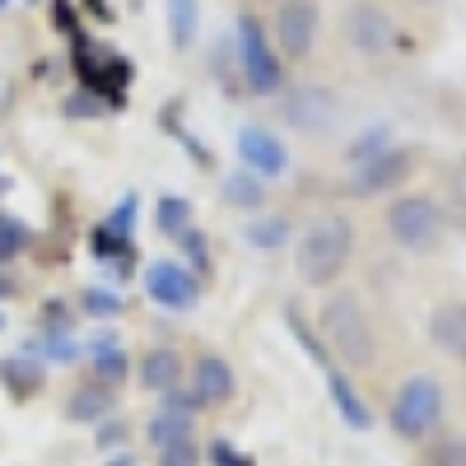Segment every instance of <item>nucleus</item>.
Listing matches in <instances>:
<instances>
[{
  "mask_svg": "<svg viewBox=\"0 0 466 466\" xmlns=\"http://www.w3.org/2000/svg\"><path fill=\"white\" fill-rule=\"evenodd\" d=\"M443 382L430 378V373H415L397 387L392 406H387V424H392V434L406 439V443H424L439 424H443Z\"/></svg>",
  "mask_w": 466,
  "mask_h": 466,
  "instance_id": "4",
  "label": "nucleus"
},
{
  "mask_svg": "<svg viewBox=\"0 0 466 466\" xmlns=\"http://www.w3.org/2000/svg\"><path fill=\"white\" fill-rule=\"evenodd\" d=\"M177 238H182V252H187V261H182V266H191V270H197V276H206V270H210V257H206V238H201L197 228L177 233Z\"/></svg>",
  "mask_w": 466,
  "mask_h": 466,
  "instance_id": "30",
  "label": "nucleus"
},
{
  "mask_svg": "<svg viewBox=\"0 0 466 466\" xmlns=\"http://www.w3.org/2000/svg\"><path fill=\"white\" fill-rule=\"evenodd\" d=\"M116 406V387H103V382H85V387H75L70 401H66V420L75 424H94V420H107V410Z\"/></svg>",
  "mask_w": 466,
  "mask_h": 466,
  "instance_id": "16",
  "label": "nucleus"
},
{
  "mask_svg": "<svg viewBox=\"0 0 466 466\" xmlns=\"http://www.w3.org/2000/svg\"><path fill=\"white\" fill-rule=\"evenodd\" d=\"M392 145H397L392 127H369L345 145V159H350V168H355V164H369V159H378V154H387Z\"/></svg>",
  "mask_w": 466,
  "mask_h": 466,
  "instance_id": "23",
  "label": "nucleus"
},
{
  "mask_svg": "<svg viewBox=\"0 0 466 466\" xmlns=\"http://www.w3.org/2000/svg\"><path fill=\"white\" fill-rule=\"evenodd\" d=\"M387 233H392V243L401 252L430 257L448 238V215L434 197H397L387 206Z\"/></svg>",
  "mask_w": 466,
  "mask_h": 466,
  "instance_id": "5",
  "label": "nucleus"
},
{
  "mask_svg": "<svg viewBox=\"0 0 466 466\" xmlns=\"http://www.w3.org/2000/svg\"><path fill=\"white\" fill-rule=\"evenodd\" d=\"M89 373H94V382H103V387H122L127 373H131L127 350H122V345H112V340H98V345H94V355H89Z\"/></svg>",
  "mask_w": 466,
  "mask_h": 466,
  "instance_id": "18",
  "label": "nucleus"
},
{
  "mask_svg": "<svg viewBox=\"0 0 466 466\" xmlns=\"http://www.w3.org/2000/svg\"><path fill=\"white\" fill-rule=\"evenodd\" d=\"M322 345L327 355L340 360L345 369H369L378 360V331L369 322V308L360 303V294L350 289H336L327 303H322Z\"/></svg>",
  "mask_w": 466,
  "mask_h": 466,
  "instance_id": "2",
  "label": "nucleus"
},
{
  "mask_svg": "<svg viewBox=\"0 0 466 466\" xmlns=\"http://www.w3.org/2000/svg\"><path fill=\"white\" fill-rule=\"evenodd\" d=\"M285 322H289L294 340H299V345L308 350V360H313V364H322V373H327V369H336V360L327 355V345H322V336H313V327H308V322L299 318V308H294V303L285 308Z\"/></svg>",
  "mask_w": 466,
  "mask_h": 466,
  "instance_id": "24",
  "label": "nucleus"
},
{
  "mask_svg": "<svg viewBox=\"0 0 466 466\" xmlns=\"http://www.w3.org/2000/svg\"><path fill=\"white\" fill-rule=\"evenodd\" d=\"M0 331H5V318H0Z\"/></svg>",
  "mask_w": 466,
  "mask_h": 466,
  "instance_id": "38",
  "label": "nucleus"
},
{
  "mask_svg": "<svg viewBox=\"0 0 466 466\" xmlns=\"http://www.w3.org/2000/svg\"><path fill=\"white\" fill-rule=\"evenodd\" d=\"M270 5H285V0H270Z\"/></svg>",
  "mask_w": 466,
  "mask_h": 466,
  "instance_id": "37",
  "label": "nucleus"
},
{
  "mask_svg": "<svg viewBox=\"0 0 466 466\" xmlns=\"http://www.w3.org/2000/svg\"><path fill=\"white\" fill-rule=\"evenodd\" d=\"M28 243H33L28 224H24V219H15V215H0V266L19 261V257L28 252Z\"/></svg>",
  "mask_w": 466,
  "mask_h": 466,
  "instance_id": "25",
  "label": "nucleus"
},
{
  "mask_svg": "<svg viewBox=\"0 0 466 466\" xmlns=\"http://www.w3.org/2000/svg\"><path fill=\"white\" fill-rule=\"evenodd\" d=\"M80 308L89 318H98V322H107V318H122V294H112V289H80Z\"/></svg>",
  "mask_w": 466,
  "mask_h": 466,
  "instance_id": "27",
  "label": "nucleus"
},
{
  "mask_svg": "<svg viewBox=\"0 0 466 466\" xmlns=\"http://www.w3.org/2000/svg\"><path fill=\"white\" fill-rule=\"evenodd\" d=\"M182 378H187V364H182L177 350H168V345L149 350V355L140 360V387H145L149 397H168V392H177Z\"/></svg>",
  "mask_w": 466,
  "mask_h": 466,
  "instance_id": "14",
  "label": "nucleus"
},
{
  "mask_svg": "<svg viewBox=\"0 0 466 466\" xmlns=\"http://www.w3.org/2000/svg\"><path fill=\"white\" fill-rule=\"evenodd\" d=\"M340 98H336V89H327V85H294L285 98H280V116L294 127V131H303V136H327V131H336V122H340Z\"/></svg>",
  "mask_w": 466,
  "mask_h": 466,
  "instance_id": "8",
  "label": "nucleus"
},
{
  "mask_svg": "<svg viewBox=\"0 0 466 466\" xmlns=\"http://www.w3.org/2000/svg\"><path fill=\"white\" fill-rule=\"evenodd\" d=\"M191 392L206 401V410L233 401V392H238V378H233L228 360H219V355H197V364H191Z\"/></svg>",
  "mask_w": 466,
  "mask_h": 466,
  "instance_id": "13",
  "label": "nucleus"
},
{
  "mask_svg": "<svg viewBox=\"0 0 466 466\" xmlns=\"http://www.w3.org/2000/svg\"><path fill=\"white\" fill-rule=\"evenodd\" d=\"M238 159L248 173H257L261 182H276L289 173V149L276 131H266V127H243L238 131Z\"/></svg>",
  "mask_w": 466,
  "mask_h": 466,
  "instance_id": "11",
  "label": "nucleus"
},
{
  "mask_svg": "<svg viewBox=\"0 0 466 466\" xmlns=\"http://www.w3.org/2000/svg\"><path fill=\"white\" fill-rule=\"evenodd\" d=\"M0 5H5V0H0Z\"/></svg>",
  "mask_w": 466,
  "mask_h": 466,
  "instance_id": "39",
  "label": "nucleus"
},
{
  "mask_svg": "<svg viewBox=\"0 0 466 466\" xmlns=\"http://www.w3.org/2000/svg\"><path fill=\"white\" fill-rule=\"evenodd\" d=\"M201 448L197 443H168V448H154V466H201Z\"/></svg>",
  "mask_w": 466,
  "mask_h": 466,
  "instance_id": "29",
  "label": "nucleus"
},
{
  "mask_svg": "<svg viewBox=\"0 0 466 466\" xmlns=\"http://www.w3.org/2000/svg\"><path fill=\"white\" fill-rule=\"evenodd\" d=\"M410 173H415V154L401 149V145H392L387 154H378V159L350 168L345 191H350V197H364V201L369 197H387V191H397L401 182H410Z\"/></svg>",
  "mask_w": 466,
  "mask_h": 466,
  "instance_id": "9",
  "label": "nucleus"
},
{
  "mask_svg": "<svg viewBox=\"0 0 466 466\" xmlns=\"http://www.w3.org/2000/svg\"><path fill=\"white\" fill-rule=\"evenodd\" d=\"M206 461H210V466H257L248 452H238L228 439H215V443H210V452H206Z\"/></svg>",
  "mask_w": 466,
  "mask_h": 466,
  "instance_id": "31",
  "label": "nucleus"
},
{
  "mask_svg": "<svg viewBox=\"0 0 466 466\" xmlns=\"http://www.w3.org/2000/svg\"><path fill=\"white\" fill-rule=\"evenodd\" d=\"M131 224H136V197H127V201H122V210H116V215L107 219V228H116L122 238H131Z\"/></svg>",
  "mask_w": 466,
  "mask_h": 466,
  "instance_id": "33",
  "label": "nucleus"
},
{
  "mask_svg": "<svg viewBox=\"0 0 466 466\" xmlns=\"http://www.w3.org/2000/svg\"><path fill=\"white\" fill-rule=\"evenodd\" d=\"M350 257H355V224L336 210L318 215L294 238V270H299V280L313 285V289H331L345 276Z\"/></svg>",
  "mask_w": 466,
  "mask_h": 466,
  "instance_id": "1",
  "label": "nucleus"
},
{
  "mask_svg": "<svg viewBox=\"0 0 466 466\" xmlns=\"http://www.w3.org/2000/svg\"><path fill=\"white\" fill-rule=\"evenodd\" d=\"M322 28V10L318 0H285L276 5V19H270V43H276L280 61H308Z\"/></svg>",
  "mask_w": 466,
  "mask_h": 466,
  "instance_id": "7",
  "label": "nucleus"
},
{
  "mask_svg": "<svg viewBox=\"0 0 466 466\" xmlns=\"http://www.w3.org/2000/svg\"><path fill=\"white\" fill-rule=\"evenodd\" d=\"M424 466H466V434L434 439L430 452H424Z\"/></svg>",
  "mask_w": 466,
  "mask_h": 466,
  "instance_id": "28",
  "label": "nucleus"
},
{
  "mask_svg": "<svg viewBox=\"0 0 466 466\" xmlns=\"http://www.w3.org/2000/svg\"><path fill=\"white\" fill-rule=\"evenodd\" d=\"M224 201L228 206H238V210H261L266 206V182L248 168H233L224 177Z\"/></svg>",
  "mask_w": 466,
  "mask_h": 466,
  "instance_id": "20",
  "label": "nucleus"
},
{
  "mask_svg": "<svg viewBox=\"0 0 466 466\" xmlns=\"http://www.w3.org/2000/svg\"><path fill=\"white\" fill-rule=\"evenodd\" d=\"M107 466H136V457H127V452H116V457H107Z\"/></svg>",
  "mask_w": 466,
  "mask_h": 466,
  "instance_id": "35",
  "label": "nucleus"
},
{
  "mask_svg": "<svg viewBox=\"0 0 466 466\" xmlns=\"http://www.w3.org/2000/svg\"><path fill=\"white\" fill-rule=\"evenodd\" d=\"M233 56H238V70H243V89L252 98H276L285 94V61L276 52V43L266 37V24L243 10L238 15V33H233Z\"/></svg>",
  "mask_w": 466,
  "mask_h": 466,
  "instance_id": "3",
  "label": "nucleus"
},
{
  "mask_svg": "<svg viewBox=\"0 0 466 466\" xmlns=\"http://www.w3.org/2000/svg\"><path fill=\"white\" fill-rule=\"evenodd\" d=\"M15 294H19V276L10 266H0V299H15Z\"/></svg>",
  "mask_w": 466,
  "mask_h": 466,
  "instance_id": "34",
  "label": "nucleus"
},
{
  "mask_svg": "<svg viewBox=\"0 0 466 466\" xmlns=\"http://www.w3.org/2000/svg\"><path fill=\"white\" fill-rule=\"evenodd\" d=\"M103 452H112V448H122L127 443V424L122 420H103V430H98V439H94Z\"/></svg>",
  "mask_w": 466,
  "mask_h": 466,
  "instance_id": "32",
  "label": "nucleus"
},
{
  "mask_svg": "<svg viewBox=\"0 0 466 466\" xmlns=\"http://www.w3.org/2000/svg\"><path fill=\"white\" fill-rule=\"evenodd\" d=\"M197 33H201V5L197 0H168V37H173V47L191 52Z\"/></svg>",
  "mask_w": 466,
  "mask_h": 466,
  "instance_id": "19",
  "label": "nucleus"
},
{
  "mask_svg": "<svg viewBox=\"0 0 466 466\" xmlns=\"http://www.w3.org/2000/svg\"><path fill=\"white\" fill-rule=\"evenodd\" d=\"M191 420H197V415H182V410H154V420H149V430H145L149 448H168V443H187V439H191Z\"/></svg>",
  "mask_w": 466,
  "mask_h": 466,
  "instance_id": "22",
  "label": "nucleus"
},
{
  "mask_svg": "<svg viewBox=\"0 0 466 466\" xmlns=\"http://www.w3.org/2000/svg\"><path fill=\"white\" fill-rule=\"evenodd\" d=\"M145 294L159 308H191L201 299V276L182 261H149L145 266Z\"/></svg>",
  "mask_w": 466,
  "mask_h": 466,
  "instance_id": "10",
  "label": "nucleus"
},
{
  "mask_svg": "<svg viewBox=\"0 0 466 466\" xmlns=\"http://www.w3.org/2000/svg\"><path fill=\"white\" fill-rule=\"evenodd\" d=\"M43 378H47L43 360H33L28 350H24V355H5V360H0V382H5V392H15L19 401H28L33 392H43Z\"/></svg>",
  "mask_w": 466,
  "mask_h": 466,
  "instance_id": "17",
  "label": "nucleus"
},
{
  "mask_svg": "<svg viewBox=\"0 0 466 466\" xmlns=\"http://www.w3.org/2000/svg\"><path fill=\"white\" fill-rule=\"evenodd\" d=\"M415 5H434V0H415Z\"/></svg>",
  "mask_w": 466,
  "mask_h": 466,
  "instance_id": "36",
  "label": "nucleus"
},
{
  "mask_svg": "<svg viewBox=\"0 0 466 466\" xmlns=\"http://www.w3.org/2000/svg\"><path fill=\"white\" fill-rule=\"evenodd\" d=\"M154 224H159V233H168V238H177V233L191 228V206L182 197H164L154 201Z\"/></svg>",
  "mask_w": 466,
  "mask_h": 466,
  "instance_id": "26",
  "label": "nucleus"
},
{
  "mask_svg": "<svg viewBox=\"0 0 466 466\" xmlns=\"http://www.w3.org/2000/svg\"><path fill=\"white\" fill-rule=\"evenodd\" d=\"M430 340L439 355L466 364V299H452V303H439L430 313Z\"/></svg>",
  "mask_w": 466,
  "mask_h": 466,
  "instance_id": "12",
  "label": "nucleus"
},
{
  "mask_svg": "<svg viewBox=\"0 0 466 466\" xmlns=\"http://www.w3.org/2000/svg\"><path fill=\"white\" fill-rule=\"evenodd\" d=\"M248 243H252L257 252H276V248L294 243V224H289L285 215H257V219L248 224Z\"/></svg>",
  "mask_w": 466,
  "mask_h": 466,
  "instance_id": "21",
  "label": "nucleus"
},
{
  "mask_svg": "<svg viewBox=\"0 0 466 466\" xmlns=\"http://www.w3.org/2000/svg\"><path fill=\"white\" fill-rule=\"evenodd\" d=\"M327 392H331V406H336V415L350 424V430H373V410L364 406V397L355 392V382H350L340 369H327Z\"/></svg>",
  "mask_w": 466,
  "mask_h": 466,
  "instance_id": "15",
  "label": "nucleus"
},
{
  "mask_svg": "<svg viewBox=\"0 0 466 466\" xmlns=\"http://www.w3.org/2000/svg\"><path fill=\"white\" fill-rule=\"evenodd\" d=\"M340 33H345V43L355 47L360 56L378 61V56H392L406 47V37L397 28V19L387 15L382 5H373V0H360V5H350L345 19H340Z\"/></svg>",
  "mask_w": 466,
  "mask_h": 466,
  "instance_id": "6",
  "label": "nucleus"
}]
</instances>
